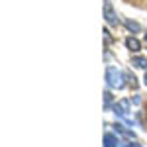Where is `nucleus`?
Here are the masks:
<instances>
[{"label":"nucleus","instance_id":"nucleus-6","mask_svg":"<svg viewBox=\"0 0 147 147\" xmlns=\"http://www.w3.org/2000/svg\"><path fill=\"white\" fill-rule=\"evenodd\" d=\"M114 129H116L118 134H122V136H125L127 139H134V141H136V134H134V131H129V129H125V127H124L122 124H114Z\"/></svg>","mask_w":147,"mask_h":147},{"label":"nucleus","instance_id":"nucleus-7","mask_svg":"<svg viewBox=\"0 0 147 147\" xmlns=\"http://www.w3.org/2000/svg\"><path fill=\"white\" fill-rule=\"evenodd\" d=\"M131 65L137 67V69H147V59H145V57L136 55V57H131Z\"/></svg>","mask_w":147,"mask_h":147},{"label":"nucleus","instance_id":"nucleus-2","mask_svg":"<svg viewBox=\"0 0 147 147\" xmlns=\"http://www.w3.org/2000/svg\"><path fill=\"white\" fill-rule=\"evenodd\" d=\"M104 20L108 22V26H112V28H116L118 24H120V20H118V16H116V12H114V6L110 0H104Z\"/></svg>","mask_w":147,"mask_h":147},{"label":"nucleus","instance_id":"nucleus-8","mask_svg":"<svg viewBox=\"0 0 147 147\" xmlns=\"http://www.w3.org/2000/svg\"><path fill=\"white\" fill-rule=\"evenodd\" d=\"M125 28H127L129 32H134V34H137V32L141 30V26L137 22H134V20H125Z\"/></svg>","mask_w":147,"mask_h":147},{"label":"nucleus","instance_id":"nucleus-10","mask_svg":"<svg viewBox=\"0 0 147 147\" xmlns=\"http://www.w3.org/2000/svg\"><path fill=\"white\" fill-rule=\"evenodd\" d=\"M125 79L129 80V84H131V86H134V88H136V86H137V82H136V77H131V75H129V73H125Z\"/></svg>","mask_w":147,"mask_h":147},{"label":"nucleus","instance_id":"nucleus-4","mask_svg":"<svg viewBox=\"0 0 147 147\" xmlns=\"http://www.w3.org/2000/svg\"><path fill=\"white\" fill-rule=\"evenodd\" d=\"M125 47H127L131 53H137V51L141 49V41H139L137 37H127V39H125Z\"/></svg>","mask_w":147,"mask_h":147},{"label":"nucleus","instance_id":"nucleus-9","mask_svg":"<svg viewBox=\"0 0 147 147\" xmlns=\"http://www.w3.org/2000/svg\"><path fill=\"white\" fill-rule=\"evenodd\" d=\"M104 100H106V110H108V108H110V104H112V92H110V90L104 92Z\"/></svg>","mask_w":147,"mask_h":147},{"label":"nucleus","instance_id":"nucleus-16","mask_svg":"<svg viewBox=\"0 0 147 147\" xmlns=\"http://www.w3.org/2000/svg\"><path fill=\"white\" fill-rule=\"evenodd\" d=\"M145 41H147V34H145Z\"/></svg>","mask_w":147,"mask_h":147},{"label":"nucleus","instance_id":"nucleus-12","mask_svg":"<svg viewBox=\"0 0 147 147\" xmlns=\"http://www.w3.org/2000/svg\"><path fill=\"white\" fill-rule=\"evenodd\" d=\"M131 102H134V104H136V106H137V104H139V102H141V98H139V96H137V94H136V96H134V98H131Z\"/></svg>","mask_w":147,"mask_h":147},{"label":"nucleus","instance_id":"nucleus-3","mask_svg":"<svg viewBox=\"0 0 147 147\" xmlns=\"http://www.w3.org/2000/svg\"><path fill=\"white\" fill-rule=\"evenodd\" d=\"M127 112H129V102L127 100H120L118 104H114V114L118 118H127Z\"/></svg>","mask_w":147,"mask_h":147},{"label":"nucleus","instance_id":"nucleus-15","mask_svg":"<svg viewBox=\"0 0 147 147\" xmlns=\"http://www.w3.org/2000/svg\"><path fill=\"white\" fill-rule=\"evenodd\" d=\"M145 118H147V108H145Z\"/></svg>","mask_w":147,"mask_h":147},{"label":"nucleus","instance_id":"nucleus-14","mask_svg":"<svg viewBox=\"0 0 147 147\" xmlns=\"http://www.w3.org/2000/svg\"><path fill=\"white\" fill-rule=\"evenodd\" d=\"M143 84L147 86V73H145V77H143Z\"/></svg>","mask_w":147,"mask_h":147},{"label":"nucleus","instance_id":"nucleus-11","mask_svg":"<svg viewBox=\"0 0 147 147\" xmlns=\"http://www.w3.org/2000/svg\"><path fill=\"white\" fill-rule=\"evenodd\" d=\"M102 34H104V37H106V43H112V35H110V32H108V30H104Z\"/></svg>","mask_w":147,"mask_h":147},{"label":"nucleus","instance_id":"nucleus-1","mask_svg":"<svg viewBox=\"0 0 147 147\" xmlns=\"http://www.w3.org/2000/svg\"><path fill=\"white\" fill-rule=\"evenodd\" d=\"M124 79H125V75L118 67H112V65L106 67V82H108L110 88H124L125 86Z\"/></svg>","mask_w":147,"mask_h":147},{"label":"nucleus","instance_id":"nucleus-13","mask_svg":"<svg viewBox=\"0 0 147 147\" xmlns=\"http://www.w3.org/2000/svg\"><path fill=\"white\" fill-rule=\"evenodd\" d=\"M129 147H141L139 143H129Z\"/></svg>","mask_w":147,"mask_h":147},{"label":"nucleus","instance_id":"nucleus-5","mask_svg":"<svg viewBox=\"0 0 147 147\" xmlns=\"http://www.w3.org/2000/svg\"><path fill=\"white\" fill-rule=\"evenodd\" d=\"M104 147H120V139L114 134H104Z\"/></svg>","mask_w":147,"mask_h":147}]
</instances>
